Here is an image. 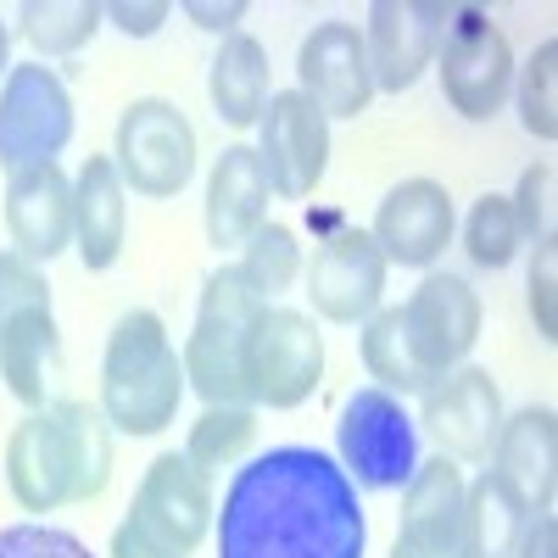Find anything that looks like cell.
<instances>
[{"label": "cell", "mask_w": 558, "mask_h": 558, "mask_svg": "<svg viewBox=\"0 0 558 558\" xmlns=\"http://www.w3.org/2000/svg\"><path fill=\"white\" fill-rule=\"evenodd\" d=\"M218 558H363L368 520L347 470L318 447H268L218 508Z\"/></svg>", "instance_id": "cell-1"}, {"label": "cell", "mask_w": 558, "mask_h": 558, "mask_svg": "<svg viewBox=\"0 0 558 558\" xmlns=\"http://www.w3.org/2000/svg\"><path fill=\"white\" fill-rule=\"evenodd\" d=\"M112 481V425L89 402H45L7 436V486L23 514H57Z\"/></svg>", "instance_id": "cell-2"}, {"label": "cell", "mask_w": 558, "mask_h": 558, "mask_svg": "<svg viewBox=\"0 0 558 558\" xmlns=\"http://www.w3.org/2000/svg\"><path fill=\"white\" fill-rule=\"evenodd\" d=\"M184 402V363L168 341V324L134 307L112 324L101 357V413L123 436H162Z\"/></svg>", "instance_id": "cell-3"}, {"label": "cell", "mask_w": 558, "mask_h": 558, "mask_svg": "<svg viewBox=\"0 0 558 558\" xmlns=\"http://www.w3.org/2000/svg\"><path fill=\"white\" fill-rule=\"evenodd\" d=\"M263 313L252 286L235 263L207 274L202 302H196V330L184 341V391H196L207 408H252L246 397V330Z\"/></svg>", "instance_id": "cell-4"}, {"label": "cell", "mask_w": 558, "mask_h": 558, "mask_svg": "<svg viewBox=\"0 0 558 558\" xmlns=\"http://www.w3.org/2000/svg\"><path fill=\"white\" fill-rule=\"evenodd\" d=\"M430 68L441 73L447 107L470 123L497 118L508 107V96H514V45H508V34L481 7H463V12L447 7Z\"/></svg>", "instance_id": "cell-5"}, {"label": "cell", "mask_w": 558, "mask_h": 558, "mask_svg": "<svg viewBox=\"0 0 558 558\" xmlns=\"http://www.w3.org/2000/svg\"><path fill=\"white\" fill-rule=\"evenodd\" d=\"M112 168L123 179V191L146 202L179 196L196 173V123L162 96L129 101L112 134Z\"/></svg>", "instance_id": "cell-6"}, {"label": "cell", "mask_w": 558, "mask_h": 558, "mask_svg": "<svg viewBox=\"0 0 558 558\" xmlns=\"http://www.w3.org/2000/svg\"><path fill=\"white\" fill-rule=\"evenodd\" d=\"M336 441H341V470L352 486L368 492H402L413 481L418 458V425L402 408V397L380 391V386H357L341 402L336 418Z\"/></svg>", "instance_id": "cell-7"}, {"label": "cell", "mask_w": 558, "mask_h": 558, "mask_svg": "<svg viewBox=\"0 0 558 558\" xmlns=\"http://www.w3.org/2000/svg\"><path fill=\"white\" fill-rule=\"evenodd\" d=\"M324 375V336L313 330V318L296 307H274L263 302V313L246 330V397L252 408H302L318 391Z\"/></svg>", "instance_id": "cell-8"}, {"label": "cell", "mask_w": 558, "mask_h": 558, "mask_svg": "<svg viewBox=\"0 0 558 558\" xmlns=\"http://www.w3.org/2000/svg\"><path fill=\"white\" fill-rule=\"evenodd\" d=\"M213 514H218L213 508V481L184 452L151 458V470L140 475L134 502H129V525L168 558H191L207 542Z\"/></svg>", "instance_id": "cell-9"}, {"label": "cell", "mask_w": 558, "mask_h": 558, "mask_svg": "<svg viewBox=\"0 0 558 558\" xmlns=\"http://www.w3.org/2000/svg\"><path fill=\"white\" fill-rule=\"evenodd\" d=\"M73 140V96L57 68L23 62L0 78V162L12 173L57 162Z\"/></svg>", "instance_id": "cell-10"}, {"label": "cell", "mask_w": 558, "mask_h": 558, "mask_svg": "<svg viewBox=\"0 0 558 558\" xmlns=\"http://www.w3.org/2000/svg\"><path fill=\"white\" fill-rule=\"evenodd\" d=\"M252 151L268 173V191L286 202H302L318 191L324 168H330V118L307 96H296V89H279V96H268V107L257 118Z\"/></svg>", "instance_id": "cell-11"}, {"label": "cell", "mask_w": 558, "mask_h": 558, "mask_svg": "<svg viewBox=\"0 0 558 558\" xmlns=\"http://www.w3.org/2000/svg\"><path fill=\"white\" fill-rule=\"evenodd\" d=\"M418 430H425L441 458L452 463H481L492 458L497 447V430H502V391L492 380V368H475V363H458L452 375H441L425 397H418Z\"/></svg>", "instance_id": "cell-12"}, {"label": "cell", "mask_w": 558, "mask_h": 558, "mask_svg": "<svg viewBox=\"0 0 558 558\" xmlns=\"http://www.w3.org/2000/svg\"><path fill=\"white\" fill-rule=\"evenodd\" d=\"M397 313H402V336L430 380L452 375L481 341V296L458 274H425Z\"/></svg>", "instance_id": "cell-13"}, {"label": "cell", "mask_w": 558, "mask_h": 558, "mask_svg": "<svg viewBox=\"0 0 558 558\" xmlns=\"http://www.w3.org/2000/svg\"><path fill=\"white\" fill-rule=\"evenodd\" d=\"M386 257L368 241V229H336L313 246V263H302L307 302L330 324H363L380 313L386 296Z\"/></svg>", "instance_id": "cell-14"}, {"label": "cell", "mask_w": 558, "mask_h": 558, "mask_svg": "<svg viewBox=\"0 0 558 558\" xmlns=\"http://www.w3.org/2000/svg\"><path fill=\"white\" fill-rule=\"evenodd\" d=\"M441 23L447 7L436 0H375L363 23V51H368V78L386 96H402L425 78V68L436 62L441 45Z\"/></svg>", "instance_id": "cell-15"}, {"label": "cell", "mask_w": 558, "mask_h": 558, "mask_svg": "<svg viewBox=\"0 0 558 558\" xmlns=\"http://www.w3.org/2000/svg\"><path fill=\"white\" fill-rule=\"evenodd\" d=\"M296 96H307L324 118H357L375 101L368 51L357 23H313L296 51Z\"/></svg>", "instance_id": "cell-16"}, {"label": "cell", "mask_w": 558, "mask_h": 558, "mask_svg": "<svg viewBox=\"0 0 558 558\" xmlns=\"http://www.w3.org/2000/svg\"><path fill=\"white\" fill-rule=\"evenodd\" d=\"M452 229H458V213H452L447 184H436V179H402V184L386 191L368 241L380 246L386 263L430 268L452 246Z\"/></svg>", "instance_id": "cell-17"}, {"label": "cell", "mask_w": 558, "mask_h": 558, "mask_svg": "<svg viewBox=\"0 0 558 558\" xmlns=\"http://www.w3.org/2000/svg\"><path fill=\"white\" fill-rule=\"evenodd\" d=\"M7 235L34 268L73 246V179L62 162H34L7 179Z\"/></svg>", "instance_id": "cell-18"}, {"label": "cell", "mask_w": 558, "mask_h": 558, "mask_svg": "<svg viewBox=\"0 0 558 558\" xmlns=\"http://www.w3.org/2000/svg\"><path fill=\"white\" fill-rule=\"evenodd\" d=\"M463 470L452 458L418 463L413 481L402 486V520L391 558H463L458 525H463Z\"/></svg>", "instance_id": "cell-19"}, {"label": "cell", "mask_w": 558, "mask_h": 558, "mask_svg": "<svg viewBox=\"0 0 558 558\" xmlns=\"http://www.w3.org/2000/svg\"><path fill=\"white\" fill-rule=\"evenodd\" d=\"M492 475H502V486L531 514H547L553 492H558V413L553 408L502 413V430L492 447Z\"/></svg>", "instance_id": "cell-20"}, {"label": "cell", "mask_w": 558, "mask_h": 558, "mask_svg": "<svg viewBox=\"0 0 558 558\" xmlns=\"http://www.w3.org/2000/svg\"><path fill=\"white\" fill-rule=\"evenodd\" d=\"M129 241V191L112 157H89L73 173V252L89 274H107Z\"/></svg>", "instance_id": "cell-21"}, {"label": "cell", "mask_w": 558, "mask_h": 558, "mask_svg": "<svg viewBox=\"0 0 558 558\" xmlns=\"http://www.w3.org/2000/svg\"><path fill=\"white\" fill-rule=\"evenodd\" d=\"M268 173L252 146H223L213 173H207V241L223 246H246L257 229L268 223Z\"/></svg>", "instance_id": "cell-22"}, {"label": "cell", "mask_w": 558, "mask_h": 558, "mask_svg": "<svg viewBox=\"0 0 558 558\" xmlns=\"http://www.w3.org/2000/svg\"><path fill=\"white\" fill-rule=\"evenodd\" d=\"M62 357V330L51 307H23L0 324V380L23 408H45V391H51V368Z\"/></svg>", "instance_id": "cell-23"}, {"label": "cell", "mask_w": 558, "mask_h": 558, "mask_svg": "<svg viewBox=\"0 0 558 558\" xmlns=\"http://www.w3.org/2000/svg\"><path fill=\"white\" fill-rule=\"evenodd\" d=\"M268 51H263V39L252 34H229L218 45V57L207 68V96H213V112L218 123L229 129H252L274 96V78H268Z\"/></svg>", "instance_id": "cell-24"}, {"label": "cell", "mask_w": 558, "mask_h": 558, "mask_svg": "<svg viewBox=\"0 0 558 558\" xmlns=\"http://www.w3.org/2000/svg\"><path fill=\"white\" fill-rule=\"evenodd\" d=\"M525 525H531V508L502 486V475L486 470L463 486V525H458L463 558H514Z\"/></svg>", "instance_id": "cell-25"}, {"label": "cell", "mask_w": 558, "mask_h": 558, "mask_svg": "<svg viewBox=\"0 0 558 558\" xmlns=\"http://www.w3.org/2000/svg\"><path fill=\"white\" fill-rule=\"evenodd\" d=\"M357 352H363V368L368 380L391 397H425L436 380L418 368L408 336H402V313L397 307H380L375 318H363V336H357Z\"/></svg>", "instance_id": "cell-26"}, {"label": "cell", "mask_w": 558, "mask_h": 558, "mask_svg": "<svg viewBox=\"0 0 558 558\" xmlns=\"http://www.w3.org/2000/svg\"><path fill=\"white\" fill-rule=\"evenodd\" d=\"M101 23H107L101 0H28L17 12V28L34 45V62L84 51V45L101 34Z\"/></svg>", "instance_id": "cell-27"}, {"label": "cell", "mask_w": 558, "mask_h": 558, "mask_svg": "<svg viewBox=\"0 0 558 558\" xmlns=\"http://www.w3.org/2000/svg\"><path fill=\"white\" fill-rule=\"evenodd\" d=\"M252 441H257V408H202V418L191 425V441H184V458L213 481L218 470L241 463Z\"/></svg>", "instance_id": "cell-28"}, {"label": "cell", "mask_w": 558, "mask_h": 558, "mask_svg": "<svg viewBox=\"0 0 558 558\" xmlns=\"http://www.w3.org/2000/svg\"><path fill=\"white\" fill-rule=\"evenodd\" d=\"M241 279L252 286L257 302H274L279 291H291L296 279H302V246L286 223H263L257 235L241 246Z\"/></svg>", "instance_id": "cell-29"}, {"label": "cell", "mask_w": 558, "mask_h": 558, "mask_svg": "<svg viewBox=\"0 0 558 558\" xmlns=\"http://www.w3.org/2000/svg\"><path fill=\"white\" fill-rule=\"evenodd\" d=\"M520 223H514V207H508V196H497V191H486L475 207H470V218H463V252H470V263L475 268H508L520 257Z\"/></svg>", "instance_id": "cell-30"}, {"label": "cell", "mask_w": 558, "mask_h": 558, "mask_svg": "<svg viewBox=\"0 0 558 558\" xmlns=\"http://www.w3.org/2000/svg\"><path fill=\"white\" fill-rule=\"evenodd\" d=\"M514 73H520L514 96H520L525 134H536L542 146H553L558 140V39H542L536 57L525 68H514Z\"/></svg>", "instance_id": "cell-31"}, {"label": "cell", "mask_w": 558, "mask_h": 558, "mask_svg": "<svg viewBox=\"0 0 558 558\" xmlns=\"http://www.w3.org/2000/svg\"><path fill=\"white\" fill-rule=\"evenodd\" d=\"M514 207V223H520V241L531 246H553V218H558V168L547 157H536L525 173H520V191L508 196Z\"/></svg>", "instance_id": "cell-32"}, {"label": "cell", "mask_w": 558, "mask_h": 558, "mask_svg": "<svg viewBox=\"0 0 558 558\" xmlns=\"http://www.w3.org/2000/svg\"><path fill=\"white\" fill-rule=\"evenodd\" d=\"M0 558H96V553H89L73 531H62V525L28 520V525L0 531Z\"/></svg>", "instance_id": "cell-33"}, {"label": "cell", "mask_w": 558, "mask_h": 558, "mask_svg": "<svg viewBox=\"0 0 558 558\" xmlns=\"http://www.w3.org/2000/svg\"><path fill=\"white\" fill-rule=\"evenodd\" d=\"M525 302H531V318H536V336L553 347L558 341V241L553 246H531Z\"/></svg>", "instance_id": "cell-34"}, {"label": "cell", "mask_w": 558, "mask_h": 558, "mask_svg": "<svg viewBox=\"0 0 558 558\" xmlns=\"http://www.w3.org/2000/svg\"><path fill=\"white\" fill-rule=\"evenodd\" d=\"M23 307H51V279H45L28 257L0 252V324Z\"/></svg>", "instance_id": "cell-35"}, {"label": "cell", "mask_w": 558, "mask_h": 558, "mask_svg": "<svg viewBox=\"0 0 558 558\" xmlns=\"http://www.w3.org/2000/svg\"><path fill=\"white\" fill-rule=\"evenodd\" d=\"M168 17H173L168 0H112V7H107V23L118 34H129V39H151Z\"/></svg>", "instance_id": "cell-36"}, {"label": "cell", "mask_w": 558, "mask_h": 558, "mask_svg": "<svg viewBox=\"0 0 558 558\" xmlns=\"http://www.w3.org/2000/svg\"><path fill=\"white\" fill-rule=\"evenodd\" d=\"M184 17H191L196 28H207V34H218V39H229V34H241V17H246V0H184L179 7Z\"/></svg>", "instance_id": "cell-37"}, {"label": "cell", "mask_w": 558, "mask_h": 558, "mask_svg": "<svg viewBox=\"0 0 558 558\" xmlns=\"http://www.w3.org/2000/svg\"><path fill=\"white\" fill-rule=\"evenodd\" d=\"M514 558H558V520H553V514H531V525H525Z\"/></svg>", "instance_id": "cell-38"}, {"label": "cell", "mask_w": 558, "mask_h": 558, "mask_svg": "<svg viewBox=\"0 0 558 558\" xmlns=\"http://www.w3.org/2000/svg\"><path fill=\"white\" fill-rule=\"evenodd\" d=\"M112 558H168V553H157L146 536H140V531L123 520V525L112 531Z\"/></svg>", "instance_id": "cell-39"}, {"label": "cell", "mask_w": 558, "mask_h": 558, "mask_svg": "<svg viewBox=\"0 0 558 558\" xmlns=\"http://www.w3.org/2000/svg\"><path fill=\"white\" fill-rule=\"evenodd\" d=\"M7 57H12V28L0 23V73H12V62H7Z\"/></svg>", "instance_id": "cell-40"}]
</instances>
